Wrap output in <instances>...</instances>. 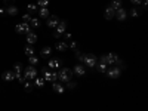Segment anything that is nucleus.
<instances>
[{
	"label": "nucleus",
	"mask_w": 148,
	"mask_h": 111,
	"mask_svg": "<svg viewBox=\"0 0 148 111\" xmlns=\"http://www.w3.org/2000/svg\"><path fill=\"white\" fill-rule=\"evenodd\" d=\"M104 14H105V18H107V19H113V18H114V14H116V10L111 8V6H107L105 10H104Z\"/></svg>",
	"instance_id": "15"
},
{
	"label": "nucleus",
	"mask_w": 148,
	"mask_h": 111,
	"mask_svg": "<svg viewBox=\"0 0 148 111\" xmlns=\"http://www.w3.org/2000/svg\"><path fill=\"white\" fill-rule=\"evenodd\" d=\"M37 6L39 8H47L49 6V0H37Z\"/></svg>",
	"instance_id": "29"
},
{
	"label": "nucleus",
	"mask_w": 148,
	"mask_h": 111,
	"mask_svg": "<svg viewBox=\"0 0 148 111\" xmlns=\"http://www.w3.org/2000/svg\"><path fill=\"white\" fill-rule=\"evenodd\" d=\"M24 89H25L27 92H31V90H33V83L25 80V82H24Z\"/></svg>",
	"instance_id": "30"
},
{
	"label": "nucleus",
	"mask_w": 148,
	"mask_h": 111,
	"mask_svg": "<svg viewBox=\"0 0 148 111\" xmlns=\"http://www.w3.org/2000/svg\"><path fill=\"white\" fill-rule=\"evenodd\" d=\"M28 62H30V65H33V67H36L37 64H39V58L37 56H28Z\"/></svg>",
	"instance_id": "26"
},
{
	"label": "nucleus",
	"mask_w": 148,
	"mask_h": 111,
	"mask_svg": "<svg viewBox=\"0 0 148 111\" xmlns=\"http://www.w3.org/2000/svg\"><path fill=\"white\" fill-rule=\"evenodd\" d=\"M6 14L10 15V16H15V15L18 14V8H16V6H9V8H6Z\"/></svg>",
	"instance_id": "18"
},
{
	"label": "nucleus",
	"mask_w": 148,
	"mask_h": 111,
	"mask_svg": "<svg viewBox=\"0 0 148 111\" xmlns=\"http://www.w3.org/2000/svg\"><path fill=\"white\" fill-rule=\"evenodd\" d=\"M77 46H79L77 42H70V43H68V47H70V49H74V51H77Z\"/></svg>",
	"instance_id": "33"
},
{
	"label": "nucleus",
	"mask_w": 148,
	"mask_h": 111,
	"mask_svg": "<svg viewBox=\"0 0 148 111\" xmlns=\"http://www.w3.org/2000/svg\"><path fill=\"white\" fill-rule=\"evenodd\" d=\"M42 74H43V79H45V82H51V83H53V82H56V79H58V74L56 73H52V71H47V70H42Z\"/></svg>",
	"instance_id": "6"
},
{
	"label": "nucleus",
	"mask_w": 148,
	"mask_h": 111,
	"mask_svg": "<svg viewBox=\"0 0 148 111\" xmlns=\"http://www.w3.org/2000/svg\"><path fill=\"white\" fill-rule=\"evenodd\" d=\"M47 67H49V68H52V70L61 68V61H59V59H56V58H52V59L47 62Z\"/></svg>",
	"instance_id": "12"
},
{
	"label": "nucleus",
	"mask_w": 148,
	"mask_h": 111,
	"mask_svg": "<svg viewBox=\"0 0 148 111\" xmlns=\"http://www.w3.org/2000/svg\"><path fill=\"white\" fill-rule=\"evenodd\" d=\"M36 42H37V36H36V33H33V31H30V33L27 34V43L33 46V45H34Z\"/></svg>",
	"instance_id": "16"
},
{
	"label": "nucleus",
	"mask_w": 148,
	"mask_h": 111,
	"mask_svg": "<svg viewBox=\"0 0 148 111\" xmlns=\"http://www.w3.org/2000/svg\"><path fill=\"white\" fill-rule=\"evenodd\" d=\"M84 56H86V53H83V52H80V51H76V58H77L79 62H83Z\"/></svg>",
	"instance_id": "27"
},
{
	"label": "nucleus",
	"mask_w": 148,
	"mask_h": 111,
	"mask_svg": "<svg viewBox=\"0 0 148 111\" xmlns=\"http://www.w3.org/2000/svg\"><path fill=\"white\" fill-rule=\"evenodd\" d=\"M95 67H96V70L99 71V73H105V71H107V68H108V65H107V64H104V62H99V64L95 65Z\"/></svg>",
	"instance_id": "23"
},
{
	"label": "nucleus",
	"mask_w": 148,
	"mask_h": 111,
	"mask_svg": "<svg viewBox=\"0 0 148 111\" xmlns=\"http://www.w3.org/2000/svg\"><path fill=\"white\" fill-rule=\"evenodd\" d=\"M107 76L110 79H119L120 77V74H121V68H119L117 65H113L111 68H107Z\"/></svg>",
	"instance_id": "3"
},
{
	"label": "nucleus",
	"mask_w": 148,
	"mask_h": 111,
	"mask_svg": "<svg viewBox=\"0 0 148 111\" xmlns=\"http://www.w3.org/2000/svg\"><path fill=\"white\" fill-rule=\"evenodd\" d=\"M101 62L107 64V56H105V55H102V56H101ZM107 65H108V64H107Z\"/></svg>",
	"instance_id": "37"
},
{
	"label": "nucleus",
	"mask_w": 148,
	"mask_h": 111,
	"mask_svg": "<svg viewBox=\"0 0 148 111\" xmlns=\"http://www.w3.org/2000/svg\"><path fill=\"white\" fill-rule=\"evenodd\" d=\"M83 62H84V65L88 68H95V65H96V56L92 55V53H86Z\"/></svg>",
	"instance_id": "5"
},
{
	"label": "nucleus",
	"mask_w": 148,
	"mask_h": 111,
	"mask_svg": "<svg viewBox=\"0 0 148 111\" xmlns=\"http://www.w3.org/2000/svg\"><path fill=\"white\" fill-rule=\"evenodd\" d=\"M56 51L58 52H65L67 51V49H68V45L65 43V42H59V43H56Z\"/></svg>",
	"instance_id": "17"
},
{
	"label": "nucleus",
	"mask_w": 148,
	"mask_h": 111,
	"mask_svg": "<svg viewBox=\"0 0 148 111\" xmlns=\"http://www.w3.org/2000/svg\"><path fill=\"white\" fill-rule=\"evenodd\" d=\"M34 84L37 86V88H42V86H45V79L43 77H36L34 79Z\"/></svg>",
	"instance_id": "22"
},
{
	"label": "nucleus",
	"mask_w": 148,
	"mask_h": 111,
	"mask_svg": "<svg viewBox=\"0 0 148 111\" xmlns=\"http://www.w3.org/2000/svg\"><path fill=\"white\" fill-rule=\"evenodd\" d=\"M65 31H67V22H65V21H59V24L55 27L53 37H61V36H62Z\"/></svg>",
	"instance_id": "4"
},
{
	"label": "nucleus",
	"mask_w": 148,
	"mask_h": 111,
	"mask_svg": "<svg viewBox=\"0 0 148 111\" xmlns=\"http://www.w3.org/2000/svg\"><path fill=\"white\" fill-rule=\"evenodd\" d=\"M24 77H25V80H34L37 77V70L33 65L24 68Z\"/></svg>",
	"instance_id": "2"
},
{
	"label": "nucleus",
	"mask_w": 148,
	"mask_h": 111,
	"mask_svg": "<svg viewBox=\"0 0 148 111\" xmlns=\"http://www.w3.org/2000/svg\"><path fill=\"white\" fill-rule=\"evenodd\" d=\"M130 2H132L133 5H136V6H138L139 3H142V0H130Z\"/></svg>",
	"instance_id": "36"
},
{
	"label": "nucleus",
	"mask_w": 148,
	"mask_h": 111,
	"mask_svg": "<svg viewBox=\"0 0 148 111\" xmlns=\"http://www.w3.org/2000/svg\"><path fill=\"white\" fill-rule=\"evenodd\" d=\"M2 77H3L5 82H12V80H15V73L10 71V70H9V71H5Z\"/></svg>",
	"instance_id": "13"
},
{
	"label": "nucleus",
	"mask_w": 148,
	"mask_h": 111,
	"mask_svg": "<svg viewBox=\"0 0 148 111\" xmlns=\"http://www.w3.org/2000/svg\"><path fill=\"white\" fill-rule=\"evenodd\" d=\"M27 10L30 12V14H34V12H37L39 9H37V5H33V3H30V5L27 6Z\"/></svg>",
	"instance_id": "31"
},
{
	"label": "nucleus",
	"mask_w": 148,
	"mask_h": 111,
	"mask_svg": "<svg viewBox=\"0 0 148 111\" xmlns=\"http://www.w3.org/2000/svg\"><path fill=\"white\" fill-rule=\"evenodd\" d=\"M24 52H25L27 56H33V55H34V47H33L31 45H28L25 49H24Z\"/></svg>",
	"instance_id": "24"
},
{
	"label": "nucleus",
	"mask_w": 148,
	"mask_h": 111,
	"mask_svg": "<svg viewBox=\"0 0 148 111\" xmlns=\"http://www.w3.org/2000/svg\"><path fill=\"white\" fill-rule=\"evenodd\" d=\"M39 15H40L42 18H46V19H47V18H49V9H47V8H40V9H39Z\"/></svg>",
	"instance_id": "20"
},
{
	"label": "nucleus",
	"mask_w": 148,
	"mask_h": 111,
	"mask_svg": "<svg viewBox=\"0 0 148 111\" xmlns=\"http://www.w3.org/2000/svg\"><path fill=\"white\" fill-rule=\"evenodd\" d=\"M62 36H64V39H65V40H70V39H71V33H68V31H65Z\"/></svg>",
	"instance_id": "35"
},
{
	"label": "nucleus",
	"mask_w": 148,
	"mask_h": 111,
	"mask_svg": "<svg viewBox=\"0 0 148 111\" xmlns=\"http://www.w3.org/2000/svg\"><path fill=\"white\" fill-rule=\"evenodd\" d=\"M0 14H2V15H5V14H6V9H0Z\"/></svg>",
	"instance_id": "38"
},
{
	"label": "nucleus",
	"mask_w": 148,
	"mask_h": 111,
	"mask_svg": "<svg viewBox=\"0 0 148 111\" xmlns=\"http://www.w3.org/2000/svg\"><path fill=\"white\" fill-rule=\"evenodd\" d=\"M130 16L138 18V16H139V8H132V9H130Z\"/></svg>",
	"instance_id": "28"
},
{
	"label": "nucleus",
	"mask_w": 148,
	"mask_h": 111,
	"mask_svg": "<svg viewBox=\"0 0 148 111\" xmlns=\"http://www.w3.org/2000/svg\"><path fill=\"white\" fill-rule=\"evenodd\" d=\"M40 53H42V56H49V55H51V53H52V47H49V46H46V47H43Z\"/></svg>",
	"instance_id": "25"
},
{
	"label": "nucleus",
	"mask_w": 148,
	"mask_h": 111,
	"mask_svg": "<svg viewBox=\"0 0 148 111\" xmlns=\"http://www.w3.org/2000/svg\"><path fill=\"white\" fill-rule=\"evenodd\" d=\"M52 89H53L56 93H64V92H65V88H64L61 83H58V82H53V83H52Z\"/></svg>",
	"instance_id": "14"
},
{
	"label": "nucleus",
	"mask_w": 148,
	"mask_h": 111,
	"mask_svg": "<svg viewBox=\"0 0 148 111\" xmlns=\"http://www.w3.org/2000/svg\"><path fill=\"white\" fill-rule=\"evenodd\" d=\"M59 21H61V19H59L56 15H53V16H49V18H47V25L51 27V28H55V27L58 25V24H59Z\"/></svg>",
	"instance_id": "11"
},
{
	"label": "nucleus",
	"mask_w": 148,
	"mask_h": 111,
	"mask_svg": "<svg viewBox=\"0 0 148 111\" xmlns=\"http://www.w3.org/2000/svg\"><path fill=\"white\" fill-rule=\"evenodd\" d=\"M105 56H107V64H108V65H116L117 59H119V55H117V53H108V55H105Z\"/></svg>",
	"instance_id": "10"
},
{
	"label": "nucleus",
	"mask_w": 148,
	"mask_h": 111,
	"mask_svg": "<svg viewBox=\"0 0 148 111\" xmlns=\"http://www.w3.org/2000/svg\"><path fill=\"white\" fill-rule=\"evenodd\" d=\"M15 30H16V33H25V34H28L30 31H31V27H30V24L28 22H21V24H18V25L15 27Z\"/></svg>",
	"instance_id": "7"
},
{
	"label": "nucleus",
	"mask_w": 148,
	"mask_h": 111,
	"mask_svg": "<svg viewBox=\"0 0 148 111\" xmlns=\"http://www.w3.org/2000/svg\"><path fill=\"white\" fill-rule=\"evenodd\" d=\"M110 6L113 8L114 10H117V9L123 8V6H121V0H113V2H111V5H110Z\"/></svg>",
	"instance_id": "21"
},
{
	"label": "nucleus",
	"mask_w": 148,
	"mask_h": 111,
	"mask_svg": "<svg viewBox=\"0 0 148 111\" xmlns=\"http://www.w3.org/2000/svg\"><path fill=\"white\" fill-rule=\"evenodd\" d=\"M56 74H58V80H61L62 83L73 80V70H70V68H61Z\"/></svg>",
	"instance_id": "1"
},
{
	"label": "nucleus",
	"mask_w": 148,
	"mask_h": 111,
	"mask_svg": "<svg viewBox=\"0 0 148 111\" xmlns=\"http://www.w3.org/2000/svg\"><path fill=\"white\" fill-rule=\"evenodd\" d=\"M73 73L74 74H76V76H84V74H86V67L84 65H82V64H77L76 67H74L73 68Z\"/></svg>",
	"instance_id": "9"
},
{
	"label": "nucleus",
	"mask_w": 148,
	"mask_h": 111,
	"mask_svg": "<svg viewBox=\"0 0 148 111\" xmlns=\"http://www.w3.org/2000/svg\"><path fill=\"white\" fill-rule=\"evenodd\" d=\"M33 16H30L28 14H25V15H22V19H24V22H30V19H31Z\"/></svg>",
	"instance_id": "34"
},
{
	"label": "nucleus",
	"mask_w": 148,
	"mask_h": 111,
	"mask_svg": "<svg viewBox=\"0 0 148 111\" xmlns=\"http://www.w3.org/2000/svg\"><path fill=\"white\" fill-rule=\"evenodd\" d=\"M5 2H10V0H5Z\"/></svg>",
	"instance_id": "39"
},
{
	"label": "nucleus",
	"mask_w": 148,
	"mask_h": 111,
	"mask_svg": "<svg viewBox=\"0 0 148 111\" xmlns=\"http://www.w3.org/2000/svg\"><path fill=\"white\" fill-rule=\"evenodd\" d=\"M76 82H73V80H70V82H67V88L68 89H74V88H76Z\"/></svg>",
	"instance_id": "32"
},
{
	"label": "nucleus",
	"mask_w": 148,
	"mask_h": 111,
	"mask_svg": "<svg viewBox=\"0 0 148 111\" xmlns=\"http://www.w3.org/2000/svg\"><path fill=\"white\" fill-rule=\"evenodd\" d=\"M114 16H116L119 21H126V18H127V10H126V9H123V8H120V9L116 10Z\"/></svg>",
	"instance_id": "8"
},
{
	"label": "nucleus",
	"mask_w": 148,
	"mask_h": 111,
	"mask_svg": "<svg viewBox=\"0 0 148 111\" xmlns=\"http://www.w3.org/2000/svg\"><path fill=\"white\" fill-rule=\"evenodd\" d=\"M28 24H30V27H33V28H39V27H40V21H39V18H31Z\"/></svg>",
	"instance_id": "19"
}]
</instances>
